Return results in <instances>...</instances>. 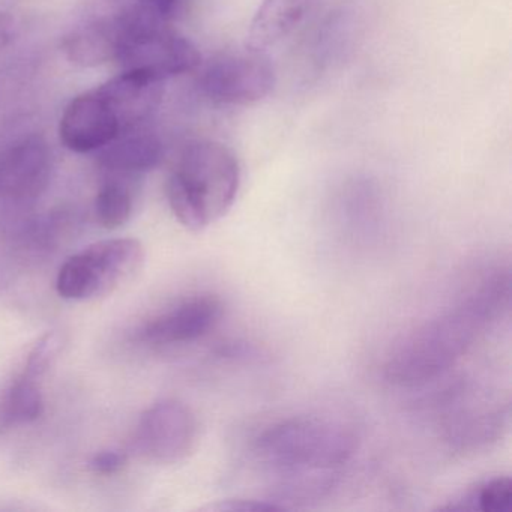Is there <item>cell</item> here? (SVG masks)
I'll return each instance as SVG.
<instances>
[{
    "label": "cell",
    "instance_id": "6da1fadb",
    "mask_svg": "<svg viewBox=\"0 0 512 512\" xmlns=\"http://www.w3.org/2000/svg\"><path fill=\"white\" fill-rule=\"evenodd\" d=\"M508 295V277L493 275L457 307L409 332L389 353L385 365L389 382L415 386L442 376L496 319Z\"/></svg>",
    "mask_w": 512,
    "mask_h": 512
},
{
    "label": "cell",
    "instance_id": "7a4b0ae2",
    "mask_svg": "<svg viewBox=\"0 0 512 512\" xmlns=\"http://www.w3.org/2000/svg\"><path fill=\"white\" fill-rule=\"evenodd\" d=\"M239 184L233 152L212 140H196L185 146L167 179V200L185 229L200 232L230 211Z\"/></svg>",
    "mask_w": 512,
    "mask_h": 512
},
{
    "label": "cell",
    "instance_id": "3957f363",
    "mask_svg": "<svg viewBox=\"0 0 512 512\" xmlns=\"http://www.w3.org/2000/svg\"><path fill=\"white\" fill-rule=\"evenodd\" d=\"M358 448L356 434L341 422L319 416H295L266 428L256 440L259 460L299 482H325Z\"/></svg>",
    "mask_w": 512,
    "mask_h": 512
},
{
    "label": "cell",
    "instance_id": "277c9868",
    "mask_svg": "<svg viewBox=\"0 0 512 512\" xmlns=\"http://www.w3.org/2000/svg\"><path fill=\"white\" fill-rule=\"evenodd\" d=\"M115 22V62L124 70L142 71L166 82L170 77L191 73L202 64V56L190 40L173 32L170 26L146 19L131 7L115 16Z\"/></svg>",
    "mask_w": 512,
    "mask_h": 512
},
{
    "label": "cell",
    "instance_id": "5b68a950",
    "mask_svg": "<svg viewBox=\"0 0 512 512\" xmlns=\"http://www.w3.org/2000/svg\"><path fill=\"white\" fill-rule=\"evenodd\" d=\"M145 260L142 242L106 239L65 260L56 277V292L67 301H91L112 293L130 280Z\"/></svg>",
    "mask_w": 512,
    "mask_h": 512
},
{
    "label": "cell",
    "instance_id": "8992f818",
    "mask_svg": "<svg viewBox=\"0 0 512 512\" xmlns=\"http://www.w3.org/2000/svg\"><path fill=\"white\" fill-rule=\"evenodd\" d=\"M275 71L263 52L230 53L203 68L199 88L209 100L229 106L259 103L271 94Z\"/></svg>",
    "mask_w": 512,
    "mask_h": 512
},
{
    "label": "cell",
    "instance_id": "52a82bcc",
    "mask_svg": "<svg viewBox=\"0 0 512 512\" xmlns=\"http://www.w3.org/2000/svg\"><path fill=\"white\" fill-rule=\"evenodd\" d=\"M199 434L196 415L178 400H161L145 410L133 434V448L152 463L175 464L193 452Z\"/></svg>",
    "mask_w": 512,
    "mask_h": 512
},
{
    "label": "cell",
    "instance_id": "ba28073f",
    "mask_svg": "<svg viewBox=\"0 0 512 512\" xmlns=\"http://www.w3.org/2000/svg\"><path fill=\"white\" fill-rule=\"evenodd\" d=\"M61 350V337L49 332L32 347L22 370L0 392V433L34 424L46 409L44 377Z\"/></svg>",
    "mask_w": 512,
    "mask_h": 512
},
{
    "label": "cell",
    "instance_id": "9c48e42d",
    "mask_svg": "<svg viewBox=\"0 0 512 512\" xmlns=\"http://www.w3.org/2000/svg\"><path fill=\"white\" fill-rule=\"evenodd\" d=\"M223 317V302L208 293L188 296L139 325L134 341L146 347L181 346L206 337Z\"/></svg>",
    "mask_w": 512,
    "mask_h": 512
},
{
    "label": "cell",
    "instance_id": "30bf717a",
    "mask_svg": "<svg viewBox=\"0 0 512 512\" xmlns=\"http://www.w3.org/2000/svg\"><path fill=\"white\" fill-rule=\"evenodd\" d=\"M53 155L46 140L37 134L8 146L0 154V202H34L49 187Z\"/></svg>",
    "mask_w": 512,
    "mask_h": 512
},
{
    "label": "cell",
    "instance_id": "8fae6325",
    "mask_svg": "<svg viewBox=\"0 0 512 512\" xmlns=\"http://www.w3.org/2000/svg\"><path fill=\"white\" fill-rule=\"evenodd\" d=\"M121 134V122L98 88L71 100L59 122L62 145L76 154L101 151Z\"/></svg>",
    "mask_w": 512,
    "mask_h": 512
},
{
    "label": "cell",
    "instance_id": "7c38bea8",
    "mask_svg": "<svg viewBox=\"0 0 512 512\" xmlns=\"http://www.w3.org/2000/svg\"><path fill=\"white\" fill-rule=\"evenodd\" d=\"M163 83L151 74L124 70L98 89L115 110L122 133H127L143 127L157 112L163 98Z\"/></svg>",
    "mask_w": 512,
    "mask_h": 512
},
{
    "label": "cell",
    "instance_id": "4fadbf2b",
    "mask_svg": "<svg viewBox=\"0 0 512 512\" xmlns=\"http://www.w3.org/2000/svg\"><path fill=\"white\" fill-rule=\"evenodd\" d=\"M163 157L164 146L160 137L143 125L122 133L104 146L98 157V167L103 176L134 181L160 166Z\"/></svg>",
    "mask_w": 512,
    "mask_h": 512
},
{
    "label": "cell",
    "instance_id": "5bb4252c",
    "mask_svg": "<svg viewBox=\"0 0 512 512\" xmlns=\"http://www.w3.org/2000/svg\"><path fill=\"white\" fill-rule=\"evenodd\" d=\"M316 0H263L251 22L248 49L265 52L295 31Z\"/></svg>",
    "mask_w": 512,
    "mask_h": 512
},
{
    "label": "cell",
    "instance_id": "9a60e30c",
    "mask_svg": "<svg viewBox=\"0 0 512 512\" xmlns=\"http://www.w3.org/2000/svg\"><path fill=\"white\" fill-rule=\"evenodd\" d=\"M62 52L76 67L95 68L115 62L118 53L115 17L94 20L74 29L65 37Z\"/></svg>",
    "mask_w": 512,
    "mask_h": 512
},
{
    "label": "cell",
    "instance_id": "2e32d148",
    "mask_svg": "<svg viewBox=\"0 0 512 512\" xmlns=\"http://www.w3.org/2000/svg\"><path fill=\"white\" fill-rule=\"evenodd\" d=\"M133 182L104 176L94 202L95 218L104 229H119L130 221L134 212Z\"/></svg>",
    "mask_w": 512,
    "mask_h": 512
},
{
    "label": "cell",
    "instance_id": "e0dca14e",
    "mask_svg": "<svg viewBox=\"0 0 512 512\" xmlns=\"http://www.w3.org/2000/svg\"><path fill=\"white\" fill-rule=\"evenodd\" d=\"M76 226V217L70 211H53L22 224L17 239L20 247L29 253H47L68 238Z\"/></svg>",
    "mask_w": 512,
    "mask_h": 512
},
{
    "label": "cell",
    "instance_id": "ac0fdd59",
    "mask_svg": "<svg viewBox=\"0 0 512 512\" xmlns=\"http://www.w3.org/2000/svg\"><path fill=\"white\" fill-rule=\"evenodd\" d=\"M512 506V481L508 476H497L479 485L467 494L452 511L506 512Z\"/></svg>",
    "mask_w": 512,
    "mask_h": 512
},
{
    "label": "cell",
    "instance_id": "d6986e66",
    "mask_svg": "<svg viewBox=\"0 0 512 512\" xmlns=\"http://www.w3.org/2000/svg\"><path fill=\"white\" fill-rule=\"evenodd\" d=\"M188 0H133L130 7L160 25L170 26L178 20L187 7Z\"/></svg>",
    "mask_w": 512,
    "mask_h": 512
},
{
    "label": "cell",
    "instance_id": "ffe728a7",
    "mask_svg": "<svg viewBox=\"0 0 512 512\" xmlns=\"http://www.w3.org/2000/svg\"><path fill=\"white\" fill-rule=\"evenodd\" d=\"M128 463L127 452L121 449H103L95 452L88 461L92 473L100 476H113L121 473Z\"/></svg>",
    "mask_w": 512,
    "mask_h": 512
},
{
    "label": "cell",
    "instance_id": "44dd1931",
    "mask_svg": "<svg viewBox=\"0 0 512 512\" xmlns=\"http://www.w3.org/2000/svg\"><path fill=\"white\" fill-rule=\"evenodd\" d=\"M212 509L217 511H232V512H260V511H280L284 509L283 506L277 503L266 502V500H226L220 505L214 506Z\"/></svg>",
    "mask_w": 512,
    "mask_h": 512
},
{
    "label": "cell",
    "instance_id": "7402d4cb",
    "mask_svg": "<svg viewBox=\"0 0 512 512\" xmlns=\"http://www.w3.org/2000/svg\"><path fill=\"white\" fill-rule=\"evenodd\" d=\"M14 35V22L7 14L0 13V52L11 43Z\"/></svg>",
    "mask_w": 512,
    "mask_h": 512
}]
</instances>
